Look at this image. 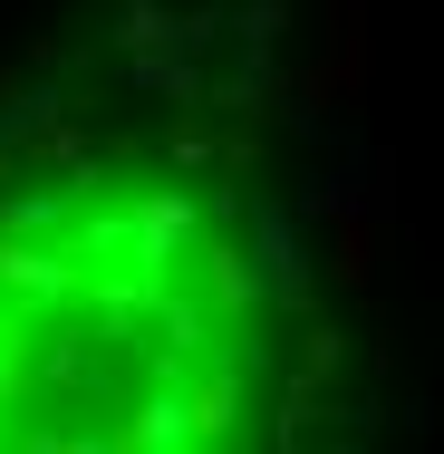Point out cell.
<instances>
[{"label":"cell","mask_w":444,"mask_h":454,"mask_svg":"<svg viewBox=\"0 0 444 454\" xmlns=\"http://www.w3.org/2000/svg\"><path fill=\"white\" fill-rule=\"evenodd\" d=\"M300 329L252 213L165 155L0 175V445H252Z\"/></svg>","instance_id":"obj_1"}]
</instances>
